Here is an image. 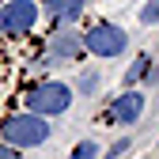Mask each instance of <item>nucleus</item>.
Here are the masks:
<instances>
[{
  "label": "nucleus",
  "instance_id": "obj_6",
  "mask_svg": "<svg viewBox=\"0 0 159 159\" xmlns=\"http://www.w3.org/2000/svg\"><path fill=\"white\" fill-rule=\"evenodd\" d=\"M46 53H53L61 65H72L80 61L87 49H84V34L76 30V23H65V27H49V38H46Z\"/></svg>",
  "mask_w": 159,
  "mask_h": 159
},
{
  "label": "nucleus",
  "instance_id": "obj_7",
  "mask_svg": "<svg viewBox=\"0 0 159 159\" xmlns=\"http://www.w3.org/2000/svg\"><path fill=\"white\" fill-rule=\"evenodd\" d=\"M42 11L49 15V27H65V23H80L91 0H38Z\"/></svg>",
  "mask_w": 159,
  "mask_h": 159
},
{
  "label": "nucleus",
  "instance_id": "obj_12",
  "mask_svg": "<svg viewBox=\"0 0 159 159\" xmlns=\"http://www.w3.org/2000/svg\"><path fill=\"white\" fill-rule=\"evenodd\" d=\"M140 27H159V0H148L140 8Z\"/></svg>",
  "mask_w": 159,
  "mask_h": 159
},
{
  "label": "nucleus",
  "instance_id": "obj_2",
  "mask_svg": "<svg viewBox=\"0 0 159 159\" xmlns=\"http://www.w3.org/2000/svg\"><path fill=\"white\" fill-rule=\"evenodd\" d=\"M72 98H76L72 84L53 80V76H38L27 87V95H23V110H34L42 117H61V114L72 110Z\"/></svg>",
  "mask_w": 159,
  "mask_h": 159
},
{
  "label": "nucleus",
  "instance_id": "obj_1",
  "mask_svg": "<svg viewBox=\"0 0 159 159\" xmlns=\"http://www.w3.org/2000/svg\"><path fill=\"white\" fill-rule=\"evenodd\" d=\"M49 136H53V117H42L34 110H11L4 121H0V140L19 148V152L42 148Z\"/></svg>",
  "mask_w": 159,
  "mask_h": 159
},
{
  "label": "nucleus",
  "instance_id": "obj_8",
  "mask_svg": "<svg viewBox=\"0 0 159 159\" xmlns=\"http://www.w3.org/2000/svg\"><path fill=\"white\" fill-rule=\"evenodd\" d=\"M152 61H155V57H152L148 49H140V53L129 61V68L121 72V87H144V76H148Z\"/></svg>",
  "mask_w": 159,
  "mask_h": 159
},
{
  "label": "nucleus",
  "instance_id": "obj_13",
  "mask_svg": "<svg viewBox=\"0 0 159 159\" xmlns=\"http://www.w3.org/2000/svg\"><path fill=\"white\" fill-rule=\"evenodd\" d=\"M144 87H159V57L152 61V68H148V76H144Z\"/></svg>",
  "mask_w": 159,
  "mask_h": 159
},
{
  "label": "nucleus",
  "instance_id": "obj_5",
  "mask_svg": "<svg viewBox=\"0 0 159 159\" xmlns=\"http://www.w3.org/2000/svg\"><path fill=\"white\" fill-rule=\"evenodd\" d=\"M144 106H148V98H144V91L140 87H121L110 102H106V110H102V121L106 125H136L144 117Z\"/></svg>",
  "mask_w": 159,
  "mask_h": 159
},
{
  "label": "nucleus",
  "instance_id": "obj_14",
  "mask_svg": "<svg viewBox=\"0 0 159 159\" xmlns=\"http://www.w3.org/2000/svg\"><path fill=\"white\" fill-rule=\"evenodd\" d=\"M0 159H23V152H19V148H11V144H4V140H0Z\"/></svg>",
  "mask_w": 159,
  "mask_h": 159
},
{
  "label": "nucleus",
  "instance_id": "obj_11",
  "mask_svg": "<svg viewBox=\"0 0 159 159\" xmlns=\"http://www.w3.org/2000/svg\"><path fill=\"white\" fill-rule=\"evenodd\" d=\"M129 148H133V136H117V140H114V144H110L102 155H98V159H121Z\"/></svg>",
  "mask_w": 159,
  "mask_h": 159
},
{
  "label": "nucleus",
  "instance_id": "obj_10",
  "mask_svg": "<svg viewBox=\"0 0 159 159\" xmlns=\"http://www.w3.org/2000/svg\"><path fill=\"white\" fill-rule=\"evenodd\" d=\"M102 155V148H98V140H80V144H72V152H68V159H98Z\"/></svg>",
  "mask_w": 159,
  "mask_h": 159
},
{
  "label": "nucleus",
  "instance_id": "obj_9",
  "mask_svg": "<svg viewBox=\"0 0 159 159\" xmlns=\"http://www.w3.org/2000/svg\"><path fill=\"white\" fill-rule=\"evenodd\" d=\"M98 87H102V76H98L95 68H80V76H76L72 91H80L84 98H91V95H98Z\"/></svg>",
  "mask_w": 159,
  "mask_h": 159
},
{
  "label": "nucleus",
  "instance_id": "obj_3",
  "mask_svg": "<svg viewBox=\"0 0 159 159\" xmlns=\"http://www.w3.org/2000/svg\"><path fill=\"white\" fill-rule=\"evenodd\" d=\"M84 49L98 61H114V57H121L129 49V30L110 23V19H98L84 30Z\"/></svg>",
  "mask_w": 159,
  "mask_h": 159
},
{
  "label": "nucleus",
  "instance_id": "obj_4",
  "mask_svg": "<svg viewBox=\"0 0 159 159\" xmlns=\"http://www.w3.org/2000/svg\"><path fill=\"white\" fill-rule=\"evenodd\" d=\"M38 19H42V4L38 0H4L0 4V34L19 42V38H27Z\"/></svg>",
  "mask_w": 159,
  "mask_h": 159
}]
</instances>
